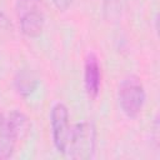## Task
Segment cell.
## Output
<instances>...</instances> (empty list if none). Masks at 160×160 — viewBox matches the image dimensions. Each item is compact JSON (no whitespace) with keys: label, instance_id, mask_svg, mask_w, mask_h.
I'll list each match as a JSON object with an SVG mask.
<instances>
[{"label":"cell","instance_id":"obj_3","mask_svg":"<svg viewBox=\"0 0 160 160\" xmlns=\"http://www.w3.org/2000/svg\"><path fill=\"white\" fill-rule=\"evenodd\" d=\"M118 101L128 118H136L145 104V89L138 76L124 79L118 90Z\"/></svg>","mask_w":160,"mask_h":160},{"label":"cell","instance_id":"obj_7","mask_svg":"<svg viewBox=\"0 0 160 160\" xmlns=\"http://www.w3.org/2000/svg\"><path fill=\"white\" fill-rule=\"evenodd\" d=\"M14 85L18 94L26 98L35 91L38 86V79L32 71H30L29 69H22L18 71L14 80Z\"/></svg>","mask_w":160,"mask_h":160},{"label":"cell","instance_id":"obj_1","mask_svg":"<svg viewBox=\"0 0 160 160\" xmlns=\"http://www.w3.org/2000/svg\"><path fill=\"white\" fill-rule=\"evenodd\" d=\"M30 122L25 114L11 110L0 114V159L12 156L18 141L28 135Z\"/></svg>","mask_w":160,"mask_h":160},{"label":"cell","instance_id":"obj_2","mask_svg":"<svg viewBox=\"0 0 160 160\" xmlns=\"http://www.w3.org/2000/svg\"><path fill=\"white\" fill-rule=\"evenodd\" d=\"M96 144L95 126L89 121H81L70 129L65 154L74 160H88L92 158Z\"/></svg>","mask_w":160,"mask_h":160},{"label":"cell","instance_id":"obj_8","mask_svg":"<svg viewBox=\"0 0 160 160\" xmlns=\"http://www.w3.org/2000/svg\"><path fill=\"white\" fill-rule=\"evenodd\" d=\"M125 0H104V14L108 20H116L121 16Z\"/></svg>","mask_w":160,"mask_h":160},{"label":"cell","instance_id":"obj_4","mask_svg":"<svg viewBox=\"0 0 160 160\" xmlns=\"http://www.w3.org/2000/svg\"><path fill=\"white\" fill-rule=\"evenodd\" d=\"M16 14L24 35L29 38H38L41 35L45 25L41 0H18Z\"/></svg>","mask_w":160,"mask_h":160},{"label":"cell","instance_id":"obj_9","mask_svg":"<svg viewBox=\"0 0 160 160\" xmlns=\"http://www.w3.org/2000/svg\"><path fill=\"white\" fill-rule=\"evenodd\" d=\"M72 1H74V0H52L54 5H55L56 9L60 10V11H65V10H68V9L71 6Z\"/></svg>","mask_w":160,"mask_h":160},{"label":"cell","instance_id":"obj_5","mask_svg":"<svg viewBox=\"0 0 160 160\" xmlns=\"http://www.w3.org/2000/svg\"><path fill=\"white\" fill-rule=\"evenodd\" d=\"M50 125L52 141L56 150L61 154H65L68 139L70 135L69 125V110L62 102H56L50 112Z\"/></svg>","mask_w":160,"mask_h":160},{"label":"cell","instance_id":"obj_6","mask_svg":"<svg viewBox=\"0 0 160 160\" xmlns=\"http://www.w3.org/2000/svg\"><path fill=\"white\" fill-rule=\"evenodd\" d=\"M101 71L98 58L94 54H89L84 66V85L89 98H96L100 90Z\"/></svg>","mask_w":160,"mask_h":160}]
</instances>
